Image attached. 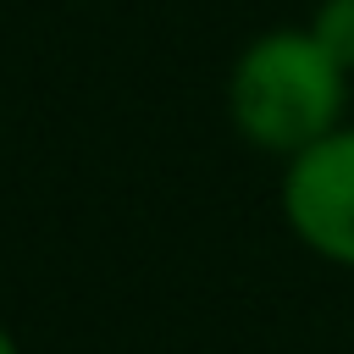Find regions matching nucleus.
<instances>
[{"label": "nucleus", "mask_w": 354, "mask_h": 354, "mask_svg": "<svg viewBox=\"0 0 354 354\" xmlns=\"http://www.w3.org/2000/svg\"><path fill=\"white\" fill-rule=\"evenodd\" d=\"M0 354H22V343H17V332L0 321Z\"/></svg>", "instance_id": "4"}, {"label": "nucleus", "mask_w": 354, "mask_h": 354, "mask_svg": "<svg viewBox=\"0 0 354 354\" xmlns=\"http://www.w3.org/2000/svg\"><path fill=\"white\" fill-rule=\"evenodd\" d=\"M348 77L304 22L254 33L227 66V122L260 155H299L326 138L348 111Z\"/></svg>", "instance_id": "1"}, {"label": "nucleus", "mask_w": 354, "mask_h": 354, "mask_svg": "<svg viewBox=\"0 0 354 354\" xmlns=\"http://www.w3.org/2000/svg\"><path fill=\"white\" fill-rule=\"evenodd\" d=\"M277 205L288 232L326 266L354 271V122L282 160Z\"/></svg>", "instance_id": "2"}, {"label": "nucleus", "mask_w": 354, "mask_h": 354, "mask_svg": "<svg viewBox=\"0 0 354 354\" xmlns=\"http://www.w3.org/2000/svg\"><path fill=\"white\" fill-rule=\"evenodd\" d=\"M304 28L315 33V44L343 72H354V0H315L310 17H304Z\"/></svg>", "instance_id": "3"}]
</instances>
